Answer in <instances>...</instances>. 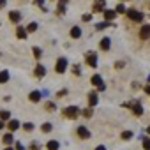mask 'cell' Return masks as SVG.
<instances>
[{"label":"cell","instance_id":"cell-1","mask_svg":"<svg viewBox=\"0 0 150 150\" xmlns=\"http://www.w3.org/2000/svg\"><path fill=\"white\" fill-rule=\"evenodd\" d=\"M125 14H127V18H129L131 21H136V23H139V21L143 20V13H139L138 9H127Z\"/></svg>","mask_w":150,"mask_h":150},{"label":"cell","instance_id":"cell-2","mask_svg":"<svg viewBox=\"0 0 150 150\" xmlns=\"http://www.w3.org/2000/svg\"><path fill=\"white\" fill-rule=\"evenodd\" d=\"M65 69H67V58H64V57H60V58L57 60V65H55V71H57L58 74H64V72H65Z\"/></svg>","mask_w":150,"mask_h":150},{"label":"cell","instance_id":"cell-3","mask_svg":"<svg viewBox=\"0 0 150 150\" xmlns=\"http://www.w3.org/2000/svg\"><path fill=\"white\" fill-rule=\"evenodd\" d=\"M92 85L97 87L99 92H103V90L106 88V85H104V81H103V78L99 76V74H94V76H92Z\"/></svg>","mask_w":150,"mask_h":150},{"label":"cell","instance_id":"cell-4","mask_svg":"<svg viewBox=\"0 0 150 150\" xmlns=\"http://www.w3.org/2000/svg\"><path fill=\"white\" fill-rule=\"evenodd\" d=\"M65 117H69V118H76L78 117V113H80V110H78V106H69V108H65Z\"/></svg>","mask_w":150,"mask_h":150},{"label":"cell","instance_id":"cell-5","mask_svg":"<svg viewBox=\"0 0 150 150\" xmlns=\"http://www.w3.org/2000/svg\"><path fill=\"white\" fill-rule=\"evenodd\" d=\"M78 136H80L81 139H88V138H90V131H88L85 125H80V127H78Z\"/></svg>","mask_w":150,"mask_h":150},{"label":"cell","instance_id":"cell-6","mask_svg":"<svg viewBox=\"0 0 150 150\" xmlns=\"http://www.w3.org/2000/svg\"><path fill=\"white\" fill-rule=\"evenodd\" d=\"M139 37L141 39H148L150 37V23H146V25H143L139 28Z\"/></svg>","mask_w":150,"mask_h":150},{"label":"cell","instance_id":"cell-7","mask_svg":"<svg viewBox=\"0 0 150 150\" xmlns=\"http://www.w3.org/2000/svg\"><path fill=\"white\" fill-rule=\"evenodd\" d=\"M87 64H88V67H97V55L96 53H88L87 55Z\"/></svg>","mask_w":150,"mask_h":150},{"label":"cell","instance_id":"cell-8","mask_svg":"<svg viewBox=\"0 0 150 150\" xmlns=\"http://www.w3.org/2000/svg\"><path fill=\"white\" fill-rule=\"evenodd\" d=\"M99 103V97H97V92H88V106L94 108L96 104Z\"/></svg>","mask_w":150,"mask_h":150},{"label":"cell","instance_id":"cell-9","mask_svg":"<svg viewBox=\"0 0 150 150\" xmlns=\"http://www.w3.org/2000/svg\"><path fill=\"white\" fill-rule=\"evenodd\" d=\"M41 97H42V94H41L39 90H32V92H30V96H28V99H30L32 103H39V101H41Z\"/></svg>","mask_w":150,"mask_h":150},{"label":"cell","instance_id":"cell-10","mask_svg":"<svg viewBox=\"0 0 150 150\" xmlns=\"http://www.w3.org/2000/svg\"><path fill=\"white\" fill-rule=\"evenodd\" d=\"M9 20H11L13 23H20V21H21V14H20L18 11H11V13H9Z\"/></svg>","mask_w":150,"mask_h":150},{"label":"cell","instance_id":"cell-11","mask_svg":"<svg viewBox=\"0 0 150 150\" xmlns=\"http://www.w3.org/2000/svg\"><path fill=\"white\" fill-rule=\"evenodd\" d=\"M35 76H37V78H44V76H46V67H44V65L39 64V65L35 67Z\"/></svg>","mask_w":150,"mask_h":150},{"label":"cell","instance_id":"cell-12","mask_svg":"<svg viewBox=\"0 0 150 150\" xmlns=\"http://www.w3.org/2000/svg\"><path fill=\"white\" fill-rule=\"evenodd\" d=\"M110 48H111V39H110V37H104V39L101 41V50H103V51H108Z\"/></svg>","mask_w":150,"mask_h":150},{"label":"cell","instance_id":"cell-13","mask_svg":"<svg viewBox=\"0 0 150 150\" xmlns=\"http://www.w3.org/2000/svg\"><path fill=\"white\" fill-rule=\"evenodd\" d=\"M46 148H48V150H58V148H60V143H58L57 139H50V141L46 143Z\"/></svg>","mask_w":150,"mask_h":150},{"label":"cell","instance_id":"cell-14","mask_svg":"<svg viewBox=\"0 0 150 150\" xmlns=\"http://www.w3.org/2000/svg\"><path fill=\"white\" fill-rule=\"evenodd\" d=\"M71 37L72 39H80L81 37V28L80 27H72L71 28Z\"/></svg>","mask_w":150,"mask_h":150},{"label":"cell","instance_id":"cell-15","mask_svg":"<svg viewBox=\"0 0 150 150\" xmlns=\"http://www.w3.org/2000/svg\"><path fill=\"white\" fill-rule=\"evenodd\" d=\"M7 127H9V131H11V132H14V131L20 127V122L13 118V120H9V122H7Z\"/></svg>","mask_w":150,"mask_h":150},{"label":"cell","instance_id":"cell-16","mask_svg":"<svg viewBox=\"0 0 150 150\" xmlns=\"http://www.w3.org/2000/svg\"><path fill=\"white\" fill-rule=\"evenodd\" d=\"M115 16H117V13H115V11H104V18H106L104 21H108V23H110V21H113V20H115Z\"/></svg>","mask_w":150,"mask_h":150},{"label":"cell","instance_id":"cell-17","mask_svg":"<svg viewBox=\"0 0 150 150\" xmlns=\"http://www.w3.org/2000/svg\"><path fill=\"white\" fill-rule=\"evenodd\" d=\"M16 35H18L20 39H27V30H25V27H18V28H16Z\"/></svg>","mask_w":150,"mask_h":150},{"label":"cell","instance_id":"cell-18","mask_svg":"<svg viewBox=\"0 0 150 150\" xmlns=\"http://www.w3.org/2000/svg\"><path fill=\"white\" fill-rule=\"evenodd\" d=\"M9 81V71H2L0 72V83H7Z\"/></svg>","mask_w":150,"mask_h":150},{"label":"cell","instance_id":"cell-19","mask_svg":"<svg viewBox=\"0 0 150 150\" xmlns=\"http://www.w3.org/2000/svg\"><path fill=\"white\" fill-rule=\"evenodd\" d=\"M104 11V2H96L94 4V13H103Z\"/></svg>","mask_w":150,"mask_h":150},{"label":"cell","instance_id":"cell-20","mask_svg":"<svg viewBox=\"0 0 150 150\" xmlns=\"http://www.w3.org/2000/svg\"><path fill=\"white\" fill-rule=\"evenodd\" d=\"M0 120H11V113L7 111V110H2V111H0Z\"/></svg>","mask_w":150,"mask_h":150},{"label":"cell","instance_id":"cell-21","mask_svg":"<svg viewBox=\"0 0 150 150\" xmlns=\"http://www.w3.org/2000/svg\"><path fill=\"white\" fill-rule=\"evenodd\" d=\"M51 129H53V125H51L50 122H46V124H42V125H41V131H42V132H50Z\"/></svg>","mask_w":150,"mask_h":150},{"label":"cell","instance_id":"cell-22","mask_svg":"<svg viewBox=\"0 0 150 150\" xmlns=\"http://www.w3.org/2000/svg\"><path fill=\"white\" fill-rule=\"evenodd\" d=\"M13 139H14V138H13V134H11V132H7V134L4 136V143H6L7 146H9V145L13 143Z\"/></svg>","mask_w":150,"mask_h":150},{"label":"cell","instance_id":"cell-23","mask_svg":"<svg viewBox=\"0 0 150 150\" xmlns=\"http://www.w3.org/2000/svg\"><path fill=\"white\" fill-rule=\"evenodd\" d=\"M25 30H27V34H28V32H35V30H37V23H35V21H32Z\"/></svg>","mask_w":150,"mask_h":150},{"label":"cell","instance_id":"cell-24","mask_svg":"<svg viewBox=\"0 0 150 150\" xmlns=\"http://www.w3.org/2000/svg\"><path fill=\"white\" fill-rule=\"evenodd\" d=\"M111 23H108V21H103V23H99V25H96V28L97 30H104V28H108Z\"/></svg>","mask_w":150,"mask_h":150},{"label":"cell","instance_id":"cell-25","mask_svg":"<svg viewBox=\"0 0 150 150\" xmlns=\"http://www.w3.org/2000/svg\"><path fill=\"white\" fill-rule=\"evenodd\" d=\"M32 51H34V57H35V58H41V55H42V51H41V48H37V46H34V48H32Z\"/></svg>","mask_w":150,"mask_h":150},{"label":"cell","instance_id":"cell-26","mask_svg":"<svg viewBox=\"0 0 150 150\" xmlns=\"http://www.w3.org/2000/svg\"><path fill=\"white\" fill-rule=\"evenodd\" d=\"M134 134H132V131H124L122 132V139H131Z\"/></svg>","mask_w":150,"mask_h":150},{"label":"cell","instance_id":"cell-27","mask_svg":"<svg viewBox=\"0 0 150 150\" xmlns=\"http://www.w3.org/2000/svg\"><path fill=\"white\" fill-rule=\"evenodd\" d=\"M143 150H150V138L143 139Z\"/></svg>","mask_w":150,"mask_h":150},{"label":"cell","instance_id":"cell-28","mask_svg":"<svg viewBox=\"0 0 150 150\" xmlns=\"http://www.w3.org/2000/svg\"><path fill=\"white\" fill-rule=\"evenodd\" d=\"M125 11H127V9H125V6H124V4H118L115 13H125Z\"/></svg>","mask_w":150,"mask_h":150},{"label":"cell","instance_id":"cell-29","mask_svg":"<svg viewBox=\"0 0 150 150\" xmlns=\"http://www.w3.org/2000/svg\"><path fill=\"white\" fill-rule=\"evenodd\" d=\"M23 129H25V131H32V129H34V124H30V122H25V124H23Z\"/></svg>","mask_w":150,"mask_h":150},{"label":"cell","instance_id":"cell-30","mask_svg":"<svg viewBox=\"0 0 150 150\" xmlns=\"http://www.w3.org/2000/svg\"><path fill=\"white\" fill-rule=\"evenodd\" d=\"M46 110H48V111H53V110H57V106H55L53 103H46Z\"/></svg>","mask_w":150,"mask_h":150},{"label":"cell","instance_id":"cell-31","mask_svg":"<svg viewBox=\"0 0 150 150\" xmlns=\"http://www.w3.org/2000/svg\"><path fill=\"white\" fill-rule=\"evenodd\" d=\"M39 148H41V145H39L37 141H34V143L30 145V150H39Z\"/></svg>","mask_w":150,"mask_h":150},{"label":"cell","instance_id":"cell-32","mask_svg":"<svg viewBox=\"0 0 150 150\" xmlns=\"http://www.w3.org/2000/svg\"><path fill=\"white\" fill-rule=\"evenodd\" d=\"M58 11H60V13L65 11V2H58Z\"/></svg>","mask_w":150,"mask_h":150},{"label":"cell","instance_id":"cell-33","mask_svg":"<svg viewBox=\"0 0 150 150\" xmlns=\"http://www.w3.org/2000/svg\"><path fill=\"white\" fill-rule=\"evenodd\" d=\"M83 117H92V108H87V110L83 111Z\"/></svg>","mask_w":150,"mask_h":150},{"label":"cell","instance_id":"cell-34","mask_svg":"<svg viewBox=\"0 0 150 150\" xmlns=\"http://www.w3.org/2000/svg\"><path fill=\"white\" fill-rule=\"evenodd\" d=\"M90 20H92L90 14H83V21H90Z\"/></svg>","mask_w":150,"mask_h":150},{"label":"cell","instance_id":"cell-35","mask_svg":"<svg viewBox=\"0 0 150 150\" xmlns=\"http://www.w3.org/2000/svg\"><path fill=\"white\" fill-rule=\"evenodd\" d=\"M124 65H125V64H124V62H117V64H115V67H117V69H122V67H124Z\"/></svg>","mask_w":150,"mask_h":150},{"label":"cell","instance_id":"cell-36","mask_svg":"<svg viewBox=\"0 0 150 150\" xmlns=\"http://www.w3.org/2000/svg\"><path fill=\"white\" fill-rule=\"evenodd\" d=\"M65 94H67V90H65V88H64V90H60V92H58V97H64V96H65Z\"/></svg>","mask_w":150,"mask_h":150},{"label":"cell","instance_id":"cell-37","mask_svg":"<svg viewBox=\"0 0 150 150\" xmlns=\"http://www.w3.org/2000/svg\"><path fill=\"white\" fill-rule=\"evenodd\" d=\"M16 150H25V146L21 143H16Z\"/></svg>","mask_w":150,"mask_h":150},{"label":"cell","instance_id":"cell-38","mask_svg":"<svg viewBox=\"0 0 150 150\" xmlns=\"http://www.w3.org/2000/svg\"><path fill=\"white\" fill-rule=\"evenodd\" d=\"M94 150H106V146H104V145H99V146H96Z\"/></svg>","mask_w":150,"mask_h":150},{"label":"cell","instance_id":"cell-39","mask_svg":"<svg viewBox=\"0 0 150 150\" xmlns=\"http://www.w3.org/2000/svg\"><path fill=\"white\" fill-rule=\"evenodd\" d=\"M145 92H146V94L150 96V85H148V87H145Z\"/></svg>","mask_w":150,"mask_h":150},{"label":"cell","instance_id":"cell-40","mask_svg":"<svg viewBox=\"0 0 150 150\" xmlns=\"http://www.w3.org/2000/svg\"><path fill=\"white\" fill-rule=\"evenodd\" d=\"M6 6V0H0V7H4Z\"/></svg>","mask_w":150,"mask_h":150},{"label":"cell","instance_id":"cell-41","mask_svg":"<svg viewBox=\"0 0 150 150\" xmlns=\"http://www.w3.org/2000/svg\"><path fill=\"white\" fill-rule=\"evenodd\" d=\"M2 129H4V122H2V120H0V131H2Z\"/></svg>","mask_w":150,"mask_h":150},{"label":"cell","instance_id":"cell-42","mask_svg":"<svg viewBox=\"0 0 150 150\" xmlns=\"http://www.w3.org/2000/svg\"><path fill=\"white\" fill-rule=\"evenodd\" d=\"M4 150H13V146H6V148H4Z\"/></svg>","mask_w":150,"mask_h":150},{"label":"cell","instance_id":"cell-43","mask_svg":"<svg viewBox=\"0 0 150 150\" xmlns=\"http://www.w3.org/2000/svg\"><path fill=\"white\" fill-rule=\"evenodd\" d=\"M146 132H148V134H150V127H148V129H146Z\"/></svg>","mask_w":150,"mask_h":150},{"label":"cell","instance_id":"cell-44","mask_svg":"<svg viewBox=\"0 0 150 150\" xmlns=\"http://www.w3.org/2000/svg\"><path fill=\"white\" fill-rule=\"evenodd\" d=\"M148 81H150V76H148Z\"/></svg>","mask_w":150,"mask_h":150}]
</instances>
